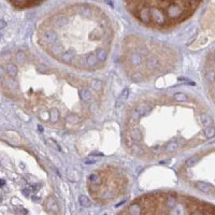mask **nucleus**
Here are the masks:
<instances>
[{
  "label": "nucleus",
  "mask_w": 215,
  "mask_h": 215,
  "mask_svg": "<svg viewBox=\"0 0 215 215\" xmlns=\"http://www.w3.org/2000/svg\"><path fill=\"white\" fill-rule=\"evenodd\" d=\"M201 123H202V125H203V126H205V127H209V126H211V123H212V121H211V117L209 116V115L204 114V115H202V116H201Z\"/></svg>",
  "instance_id": "6"
},
{
  "label": "nucleus",
  "mask_w": 215,
  "mask_h": 215,
  "mask_svg": "<svg viewBox=\"0 0 215 215\" xmlns=\"http://www.w3.org/2000/svg\"><path fill=\"white\" fill-rule=\"evenodd\" d=\"M214 60H215V56H214Z\"/></svg>",
  "instance_id": "10"
},
{
  "label": "nucleus",
  "mask_w": 215,
  "mask_h": 215,
  "mask_svg": "<svg viewBox=\"0 0 215 215\" xmlns=\"http://www.w3.org/2000/svg\"><path fill=\"white\" fill-rule=\"evenodd\" d=\"M12 5H14L15 7H18L22 9L25 8H31V7H36V5H40L44 2L45 0H9Z\"/></svg>",
  "instance_id": "3"
},
{
  "label": "nucleus",
  "mask_w": 215,
  "mask_h": 215,
  "mask_svg": "<svg viewBox=\"0 0 215 215\" xmlns=\"http://www.w3.org/2000/svg\"><path fill=\"white\" fill-rule=\"evenodd\" d=\"M5 25H7V23H5V20H0V29H2V28H5Z\"/></svg>",
  "instance_id": "8"
},
{
  "label": "nucleus",
  "mask_w": 215,
  "mask_h": 215,
  "mask_svg": "<svg viewBox=\"0 0 215 215\" xmlns=\"http://www.w3.org/2000/svg\"><path fill=\"white\" fill-rule=\"evenodd\" d=\"M204 135L206 138H213L215 136V128L212 127V126L206 127L204 130Z\"/></svg>",
  "instance_id": "5"
},
{
  "label": "nucleus",
  "mask_w": 215,
  "mask_h": 215,
  "mask_svg": "<svg viewBox=\"0 0 215 215\" xmlns=\"http://www.w3.org/2000/svg\"><path fill=\"white\" fill-rule=\"evenodd\" d=\"M7 72L9 73L10 77H15L17 74V67L15 65H9L7 68Z\"/></svg>",
  "instance_id": "4"
},
{
  "label": "nucleus",
  "mask_w": 215,
  "mask_h": 215,
  "mask_svg": "<svg viewBox=\"0 0 215 215\" xmlns=\"http://www.w3.org/2000/svg\"><path fill=\"white\" fill-rule=\"evenodd\" d=\"M43 49L59 61L78 68L104 63L113 39L108 16L94 5H71L49 16L39 30Z\"/></svg>",
  "instance_id": "1"
},
{
  "label": "nucleus",
  "mask_w": 215,
  "mask_h": 215,
  "mask_svg": "<svg viewBox=\"0 0 215 215\" xmlns=\"http://www.w3.org/2000/svg\"><path fill=\"white\" fill-rule=\"evenodd\" d=\"M5 185V181L3 180H0V186H3Z\"/></svg>",
  "instance_id": "9"
},
{
  "label": "nucleus",
  "mask_w": 215,
  "mask_h": 215,
  "mask_svg": "<svg viewBox=\"0 0 215 215\" xmlns=\"http://www.w3.org/2000/svg\"><path fill=\"white\" fill-rule=\"evenodd\" d=\"M3 75H5V70L3 68L0 66V83L2 82V78H3Z\"/></svg>",
  "instance_id": "7"
},
{
  "label": "nucleus",
  "mask_w": 215,
  "mask_h": 215,
  "mask_svg": "<svg viewBox=\"0 0 215 215\" xmlns=\"http://www.w3.org/2000/svg\"><path fill=\"white\" fill-rule=\"evenodd\" d=\"M138 23L148 29L171 30L194 15L203 0H123Z\"/></svg>",
  "instance_id": "2"
}]
</instances>
